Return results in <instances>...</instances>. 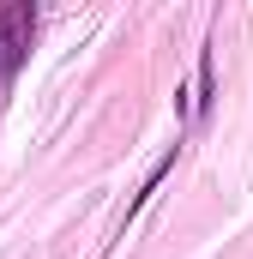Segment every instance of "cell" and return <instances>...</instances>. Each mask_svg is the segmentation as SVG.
<instances>
[{
  "mask_svg": "<svg viewBox=\"0 0 253 259\" xmlns=\"http://www.w3.org/2000/svg\"><path fill=\"white\" fill-rule=\"evenodd\" d=\"M211 97H217V61H211V42H205L199 49V103H193V115H205Z\"/></svg>",
  "mask_w": 253,
  "mask_h": 259,
  "instance_id": "obj_1",
  "label": "cell"
},
{
  "mask_svg": "<svg viewBox=\"0 0 253 259\" xmlns=\"http://www.w3.org/2000/svg\"><path fill=\"white\" fill-rule=\"evenodd\" d=\"M175 151H181V145H169V151H163V157H157V163H151V175H145V187H139V193H133V211H139V205H145V199L157 193V187H163V175H169V169H175Z\"/></svg>",
  "mask_w": 253,
  "mask_h": 259,
  "instance_id": "obj_2",
  "label": "cell"
}]
</instances>
